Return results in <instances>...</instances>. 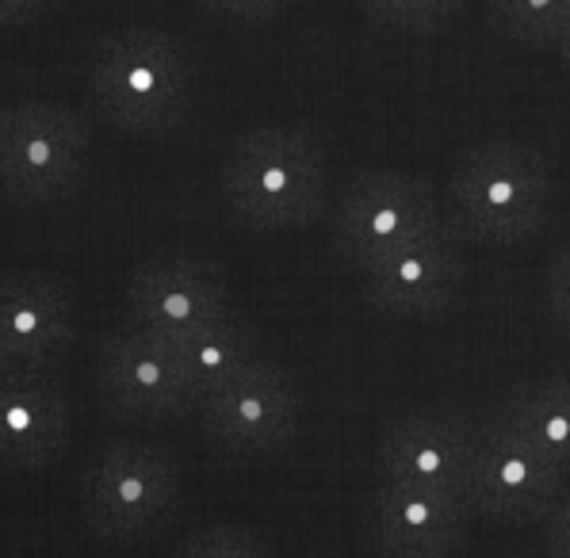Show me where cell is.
<instances>
[{
  "label": "cell",
  "mask_w": 570,
  "mask_h": 558,
  "mask_svg": "<svg viewBox=\"0 0 570 558\" xmlns=\"http://www.w3.org/2000/svg\"><path fill=\"white\" fill-rule=\"evenodd\" d=\"M92 387L104 413L122 425H173L199 409V390L173 345L127 321L96 341Z\"/></svg>",
  "instance_id": "ba28073f"
},
{
  "label": "cell",
  "mask_w": 570,
  "mask_h": 558,
  "mask_svg": "<svg viewBox=\"0 0 570 558\" xmlns=\"http://www.w3.org/2000/svg\"><path fill=\"white\" fill-rule=\"evenodd\" d=\"M169 345H173V352L180 356L188 379L196 382L199 398H204L210 387L230 379L234 371H242L253 356H261L257 326L238 310L210 321L204 329H196V333H184Z\"/></svg>",
  "instance_id": "e0dca14e"
},
{
  "label": "cell",
  "mask_w": 570,
  "mask_h": 558,
  "mask_svg": "<svg viewBox=\"0 0 570 558\" xmlns=\"http://www.w3.org/2000/svg\"><path fill=\"white\" fill-rule=\"evenodd\" d=\"M441 230L449 226L436 188L391 165L356 169L330 203V257L353 276Z\"/></svg>",
  "instance_id": "277c9868"
},
{
  "label": "cell",
  "mask_w": 570,
  "mask_h": 558,
  "mask_svg": "<svg viewBox=\"0 0 570 558\" xmlns=\"http://www.w3.org/2000/svg\"><path fill=\"white\" fill-rule=\"evenodd\" d=\"M471 517L460 494L375 482L361 509V536L375 558H455Z\"/></svg>",
  "instance_id": "7c38bea8"
},
{
  "label": "cell",
  "mask_w": 570,
  "mask_h": 558,
  "mask_svg": "<svg viewBox=\"0 0 570 558\" xmlns=\"http://www.w3.org/2000/svg\"><path fill=\"white\" fill-rule=\"evenodd\" d=\"M556 203L548 153L524 138H482L463 146L441 191L444 226L475 246H524L540 238Z\"/></svg>",
  "instance_id": "7a4b0ae2"
},
{
  "label": "cell",
  "mask_w": 570,
  "mask_h": 558,
  "mask_svg": "<svg viewBox=\"0 0 570 558\" xmlns=\"http://www.w3.org/2000/svg\"><path fill=\"white\" fill-rule=\"evenodd\" d=\"M169 558H276V547L245 525H204L191 528Z\"/></svg>",
  "instance_id": "ffe728a7"
},
{
  "label": "cell",
  "mask_w": 570,
  "mask_h": 558,
  "mask_svg": "<svg viewBox=\"0 0 570 558\" xmlns=\"http://www.w3.org/2000/svg\"><path fill=\"white\" fill-rule=\"evenodd\" d=\"M463 279H468V260L460 238L441 230L364 268L356 283L364 299L387 318L433 321L460 302Z\"/></svg>",
  "instance_id": "5bb4252c"
},
{
  "label": "cell",
  "mask_w": 570,
  "mask_h": 558,
  "mask_svg": "<svg viewBox=\"0 0 570 558\" xmlns=\"http://www.w3.org/2000/svg\"><path fill=\"white\" fill-rule=\"evenodd\" d=\"M543 536V555L548 558H570V486L559 494V501L543 512L540 520Z\"/></svg>",
  "instance_id": "603a6c76"
},
{
  "label": "cell",
  "mask_w": 570,
  "mask_h": 558,
  "mask_svg": "<svg viewBox=\"0 0 570 558\" xmlns=\"http://www.w3.org/2000/svg\"><path fill=\"white\" fill-rule=\"evenodd\" d=\"M556 54L563 58V62L570 66V20H567V31H563V39L556 42Z\"/></svg>",
  "instance_id": "d4e9b609"
},
{
  "label": "cell",
  "mask_w": 570,
  "mask_h": 558,
  "mask_svg": "<svg viewBox=\"0 0 570 558\" xmlns=\"http://www.w3.org/2000/svg\"><path fill=\"white\" fill-rule=\"evenodd\" d=\"M196 4L210 16H226V20L265 23L276 20L284 8H292V0H196Z\"/></svg>",
  "instance_id": "7402d4cb"
},
{
  "label": "cell",
  "mask_w": 570,
  "mask_h": 558,
  "mask_svg": "<svg viewBox=\"0 0 570 558\" xmlns=\"http://www.w3.org/2000/svg\"><path fill=\"white\" fill-rule=\"evenodd\" d=\"M61 0H0V28H28V23L50 16Z\"/></svg>",
  "instance_id": "cb8c5ba5"
},
{
  "label": "cell",
  "mask_w": 570,
  "mask_h": 558,
  "mask_svg": "<svg viewBox=\"0 0 570 558\" xmlns=\"http://www.w3.org/2000/svg\"><path fill=\"white\" fill-rule=\"evenodd\" d=\"M226 313H234L230 276L204 252H154L122 287V321L161 341L196 333Z\"/></svg>",
  "instance_id": "9c48e42d"
},
{
  "label": "cell",
  "mask_w": 570,
  "mask_h": 558,
  "mask_svg": "<svg viewBox=\"0 0 570 558\" xmlns=\"http://www.w3.org/2000/svg\"><path fill=\"white\" fill-rule=\"evenodd\" d=\"M490 417L502 421L505 429H513L521 440H529L570 486V379L567 375L524 382Z\"/></svg>",
  "instance_id": "2e32d148"
},
{
  "label": "cell",
  "mask_w": 570,
  "mask_h": 558,
  "mask_svg": "<svg viewBox=\"0 0 570 558\" xmlns=\"http://www.w3.org/2000/svg\"><path fill=\"white\" fill-rule=\"evenodd\" d=\"M92 130L81 111L55 100L0 108V191L20 207L69 199L89 177Z\"/></svg>",
  "instance_id": "52a82bcc"
},
{
  "label": "cell",
  "mask_w": 570,
  "mask_h": 558,
  "mask_svg": "<svg viewBox=\"0 0 570 558\" xmlns=\"http://www.w3.org/2000/svg\"><path fill=\"white\" fill-rule=\"evenodd\" d=\"M16 368H12V360H8V352L4 348H0V379H4V375H12Z\"/></svg>",
  "instance_id": "484cf974"
},
{
  "label": "cell",
  "mask_w": 570,
  "mask_h": 558,
  "mask_svg": "<svg viewBox=\"0 0 570 558\" xmlns=\"http://www.w3.org/2000/svg\"><path fill=\"white\" fill-rule=\"evenodd\" d=\"M303 387L272 356H253L242 371L199 398V436L207 448L234 464L276 459L303 432Z\"/></svg>",
  "instance_id": "8992f818"
},
{
  "label": "cell",
  "mask_w": 570,
  "mask_h": 558,
  "mask_svg": "<svg viewBox=\"0 0 570 558\" xmlns=\"http://www.w3.org/2000/svg\"><path fill=\"white\" fill-rule=\"evenodd\" d=\"M196 54L161 28L108 31L89 54L85 100L92 116L135 138L184 127L196 100Z\"/></svg>",
  "instance_id": "3957f363"
},
{
  "label": "cell",
  "mask_w": 570,
  "mask_h": 558,
  "mask_svg": "<svg viewBox=\"0 0 570 558\" xmlns=\"http://www.w3.org/2000/svg\"><path fill=\"white\" fill-rule=\"evenodd\" d=\"M543 310H548L551 326L570 333V246L559 249L543 272Z\"/></svg>",
  "instance_id": "44dd1931"
},
{
  "label": "cell",
  "mask_w": 570,
  "mask_h": 558,
  "mask_svg": "<svg viewBox=\"0 0 570 558\" xmlns=\"http://www.w3.org/2000/svg\"><path fill=\"white\" fill-rule=\"evenodd\" d=\"M463 0H361L375 28L394 34H436L460 16Z\"/></svg>",
  "instance_id": "d6986e66"
},
{
  "label": "cell",
  "mask_w": 570,
  "mask_h": 558,
  "mask_svg": "<svg viewBox=\"0 0 570 558\" xmlns=\"http://www.w3.org/2000/svg\"><path fill=\"white\" fill-rule=\"evenodd\" d=\"M567 490V478L502 421L487 417L468 470L471 512L490 525H540L543 512Z\"/></svg>",
  "instance_id": "8fae6325"
},
{
  "label": "cell",
  "mask_w": 570,
  "mask_h": 558,
  "mask_svg": "<svg viewBox=\"0 0 570 558\" xmlns=\"http://www.w3.org/2000/svg\"><path fill=\"white\" fill-rule=\"evenodd\" d=\"M218 196L234 226L249 233L306 230L330 215V146L306 127H253L230 142Z\"/></svg>",
  "instance_id": "6da1fadb"
},
{
  "label": "cell",
  "mask_w": 570,
  "mask_h": 558,
  "mask_svg": "<svg viewBox=\"0 0 570 558\" xmlns=\"http://www.w3.org/2000/svg\"><path fill=\"white\" fill-rule=\"evenodd\" d=\"M570 20V0H487V23L505 42L556 50Z\"/></svg>",
  "instance_id": "ac0fdd59"
},
{
  "label": "cell",
  "mask_w": 570,
  "mask_h": 558,
  "mask_svg": "<svg viewBox=\"0 0 570 558\" xmlns=\"http://www.w3.org/2000/svg\"><path fill=\"white\" fill-rule=\"evenodd\" d=\"M479 425L482 421H471L460 409L441 406H421L391 417L375 436V482L421 486V490L463 497L471 456L479 444Z\"/></svg>",
  "instance_id": "30bf717a"
},
{
  "label": "cell",
  "mask_w": 570,
  "mask_h": 558,
  "mask_svg": "<svg viewBox=\"0 0 570 558\" xmlns=\"http://www.w3.org/2000/svg\"><path fill=\"white\" fill-rule=\"evenodd\" d=\"M73 402L58 371H12L0 379V470L55 467L69 448Z\"/></svg>",
  "instance_id": "9a60e30c"
},
{
  "label": "cell",
  "mask_w": 570,
  "mask_h": 558,
  "mask_svg": "<svg viewBox=\"0 0 570 558\" xmlns=\"http://www.w3.org/2000/svg\"><path fill=\"white\" fill-rule=\"evenodd\" d=\"M180 494L177 456L150 440H108L81 470L85 528L104 544L157 536L177 517Z\"/></svg>",
  "instance_id": "5b68a950"
},
{
  "label": "cell",
  "mask_w": 570,
  "mask_h": 558,
  "mask_svg": "<svg viewBox=\"0 0 570 558\" xmlns=\"http://www.w3.org/2000/svg\"><path fill=\"white\" fill-rule=\"evenodd\" d=\"M77 345V295L55 272H0V348L16 371H58Z\"/></svg>",
  "instance_id": "4fadbf2b"
}]
</instances>
